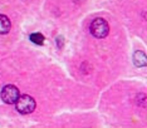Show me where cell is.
<instances>
[{"label":"cell","mask_w":147,"mask_h":128,"mask_svg":"<svg viewBox=\"0 0 147 128\" xmlns=\"http://www.w3.org/2000/svg\"><path fill=\"white\" fill-rule=\"evenodd\" d=\"M30 40L33 43H35V44L42 45L43 43H44V36H43L42 34H39V33H35V34L30 35Z\"/></svg>","instance_id":"6"},{"label":"cell","mask_w":147,"mask_h":128,"mask_svg":"<svg viewBox=\"0 0 147 128\" xmlns=\"http://www.w3.org/2000/svg\"><path fill=\"white\" fill-rule=\"evenodd\" d=\"M16 110L22 114H29L35 109V100L33 97L24 94V96H19V98L15 102Z\"/></svg>","instance_id":"2"},{"label":"cell","mask_w":147,"mask_h":128,"mask_svg":"<svg viewBox=\"0 0 147 128\" xmlns=\"http://www.w3.org/2000/svg\"><path fill=\"white\" fill-rule=\"evenodd\" d=\"M89 30H91V34L93 36H96V38H98V39H102V38H106V36L108 35L109 25L105 19L97 18L92 22L91 26H89Z\"/></svg>","instance_id":"1"},{"label":"cell","mask_w":147,"mask_h":128,"mask_svg":"<svg viewBox=\"0 0 147 128\" xmlns=\"http://www.w3.org/2000/svg\"><path fill=\"white\" fill-rule=\"evenodd\" d=\"M20 93H19V89L16 88L13 84H9V86H5L1 90V99L4 100L5 103L8 104H13L16 102V99L19 98Z\"/></svg>","instance_id":"3"},{"label":"cell","mask_w":147,"mask_h":128,"mask_svg":"<svg viewBox=\"0 0 147 128\" xmlns=\"http://www.w3.org/2000/svg\"><path fill=\"white\" fill-rule=\"evenodd\" d=\"M11 28V23L8 16L0 15V34H6Z\"/></svg>","instance_id":"4"},{"label":"cell","mask_w":147,"mask_h":128,"mask_svg":"<svg viewBox=\"0 0 147 128\" xmlns=\"http://www.w3.org/2000/svg\"><path fill=\"white\" fill-rule=\"evenodd\" d=\"M133 60H135V64L137 67H143L146 65V55L143 52H136L135 55H133Z\"/></svg>","instance_id":"5"}]
</instances>
